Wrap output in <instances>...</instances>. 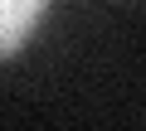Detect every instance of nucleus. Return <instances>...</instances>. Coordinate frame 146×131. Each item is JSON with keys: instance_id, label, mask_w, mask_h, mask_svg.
Returning <instances> with one entry per match:
<instances>
[{"instance_id": "f257e3e1", "label": "nucleus", "mask_w": 146, "mask_h": 131, "mask_svg": "<svg viewBox=\"0 0 146 131\" xmlns=\"http://www.w3.org/2000/svg\"><path fill=\"white\" fill-rule=\"evenodd\" d=\"M34 20H44V0H5L0 5V53L5 58L15 49H25Z\"/></svg>"}]
</instances>
